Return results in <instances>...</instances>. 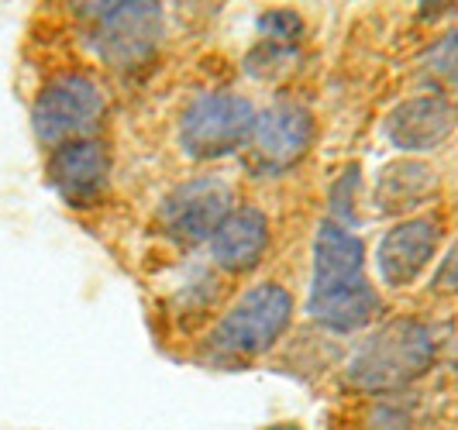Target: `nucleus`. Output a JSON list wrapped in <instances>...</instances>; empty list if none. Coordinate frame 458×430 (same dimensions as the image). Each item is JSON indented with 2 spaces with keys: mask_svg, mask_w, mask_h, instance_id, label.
I'll return each instance as SVG.
<instances>
[{
  "mask_svg": "<svg viewBox=\"0 0 458 430\" xmlns=\"http://www.w3.org/2000/svg\"><path fill=\"white\" fill-rule=\"evenodd\" d=\"M111 176V156L100 138H76L48 159V180L69 204H93Z\"/></svg>",
  "mask_w": 458,
  "mask_h": 430,
  "instance_id": "9b49d317",
  "label": "nucleus"
},
{
  "mask_svg": "<svg viewBox=\"0 0 458 430\" xmlns=\"http://www.w3.org/2000/svg\"><path fill=\"white\" fill-rule=\"evenodd\" d=\"M234 210V193L221 176H200L176 186L159 207V227L183 245L210 241L221 221Z\"/></svg>",
  "mask_w": 458,
  "mask_h": 430,
  "instance_id": "0eeeda50",
  "label": "nucleus"
},
{
  "mask_svg": "<svg viewBox=\"0 0 458 430\" xmlns=\"http://www.w3.org/2000/svg\"><path fill=\"white\" fill-rule=\"evenodd\" d=\"M435 358L437 341L420 320H386L362 341V348L348 362V383L362 392H393L420 379Z\"/></svg>",
  "mask_w": 458,
  "mask_h": 430,
  "instance_id": "f03ea898",
  "label": "nucleus"
},
{
  "mask_svg": "<svg viewBox=\"0 0 458 430\" xmlns=\"http://www.w3.org/2000/svg\"><path fill=\"white\" fill-rule=\"evenodd\" d=\"M458 111L441 93H424L396 104L386 117V138L400 152H431L455 131Z\"/></svg>",
  "mask_w": 458,
  "mask_h": 430,
  "instance_id": "9d476101",
  "label": "nucleus"
},
{
  "mask_svg": "<svg viewBox=\"0 0 458 430\" xmlns=\"http://www.w3.org/2000/svg\"><path fill=\"white\" fill-rule=\"evenodd\" d=\"M293 299L279 282H262L242 296L210 334V348L228 358H259L286 334Z\"/></svg>",
  "mask_w": 458,
  "mask_h": 430,
  "instance_id": "7ed1b4c3",
  "label": "nucleus"
},
{
  "mask_svg": "<svg viewBox=\"0 0 458 430\" xmlns=\"http://www.w3.org/2000/svg\"><path fill=\"white\" fill-rule=\"evenodd\" d=\"M431 290L437 296H458V238L452 241L448 255L441 258L437 272L431 275Z\"/></svg>",
  "mask_w": 458,
  "mask_h": 430,
  "instance_id": "2eb2a0df",
  "label": "nucleus"
},
{
  "mask_svg": "<svg viewBox=\"0 0 458 430\" xmlns=\"http://www.w3.org/2000/svg\"><path fill=\"white\" fill-rule=\"evenodd\" d=\"M104 114V93L83 72H63L55 80H48L46 87L35 97L31 107V128L35 138L59 148L76 138H90L93 124Z\"/></svg>",
  "mask_w": 458,
  "mask_h": 430,
  "instance_id": "39448f33",
  "label": "nucleus"
},
{
  "mask_svg": "<svg viewBox=\"0 0 458 430\" xmlns=\"http://www.w3.org/2000/svg\"><path fill=\"white\" fill-rule=\"evenodd\" d=\"M252 128L255 111L242 93L214 90L186 107L180 121V145L190 159H225L252 138Z\"/></svg>",
  "mask_w": 458,
  "mask_h": 430,
  "instance_id": "20e7f679",
  "label": "nucleus"
},
{
  "mask_svg": "<svg viewBox=\"0 0 458 430\" xmlns=\"http://www.w3.org/2000/svg\"><path fill=\"white\" fill-rule=\"evenodd\" d=\"M437 190V176L428 162L417 159H396L383 165V173L376 176V193L372 200L383 214H403L413 207L428 204Z\"/></svg>",
  "mask_w": 458,
  "mask_h": 430,
  "instance_id": "ddd939ff",
  "label": "nucleus"
},
{
  "mask_svg": "<svg viewBox=\"0 0 458 430\" xmlns=\"http://www.w3.org/2000/svg\"><path fill=\"white\" fill-rule=\"evenodd\" d=\"M269 249V221L259 207H234L210 238V255L221 269L249 272Z\"/></svg>",
  "mask_w": 458,
  "mask_h": 430,
  "instance_id": "f8f14e48",
  "label": "nucleus"
},
{
  "mask_svg": "<svg viewBox=\"0 0 458 430\" xmlns=\"http://www.w3.org/2000/svg\"><path fill=\"white\" fill-rule=\"evenodd\" d=\"M117 4H124V0H69V11L90 28V24L100 21L104 14H111Z\"/></svg>",
  "mask_w": 458,
  "mask_h": 430,
  "instance_id": "dca6fc26",
  "label": "nucleus"
},
{
  "mask_svg": "<svg viewBox=\"0 0 458 430\" xmlns=\"http://www.w3.org/2000/svg\"><path fill=\"white\" fill-rule=\"evenodd\" d=\"M269 430H300V427H269Z\"/></svg>",
  "mask_w": 458,
  "mask_h": 430,
  "instance_id": "f3484780",
  "label": "nucleus"
},
{
  "mask_svg": "<svg viewBox=\"0 0 458 430\" xmlns=\"http://www.w3.org/2000/svg\"><path fill=\"white\" fill-rule=\"evenodd\" d=\"M437 245H441V221L435 217H411L386 231L376 251V269L383 282L393 290H403L417 282L431 266Z\"/></svg>",
  "mask_w": 458,
  "mask_h": 430,
  "instance_id": "1a4fd4ad",
  "label": "nucleus"
},
{
  "mask_svg": "<svg viewBox=\"0 0 458 430\" xmlns=\"http://www.w3.org/2000/svg\"><path fill=\"white\" fill-rule=\"evenodd\" d=\"M307 310L335 334L362 331L379 314V296L366 275V249L338 221H324L318 227Z\"/></svg>",
  "mask_w": 458,
  "mask_h": 430,
  "instance_id": "f257e3e1",
  "label": "nucleus"
},
{
  "mask_svg": "<svg viewBox=\"0 0 458 430\" xmlns=\"http://www.w3.org/2000/svg\"><path fill=\"white\" fill-rule=\"evenodd\" d=\"M93 52L114 69H135L156 55L162 42L159 0H124L90 28Z\"/></svg>",
  "mask_w": 458,
  "mask_h": 430,
  "instance_id": "423d86ee",
  "label": "nucleus"
},
{
  "mask_svg": "<svg viewBox=\"0 0 458 430\" xmlns=\"http://www.w3.org/2000/svg\"><path fill=\"white\" fill-rule=\"evenodd\" d=\"M428 69L441 97H448L452 104L458 100V28H452L431 52H428Z\"/></svg>",
  "mask_w": 458,
  "mask_h": 430,
  "instance_id": "4468645a",
  "label": "nucleus"
},
{
  "mask_svg": "<svg viewBox=\"0 0 458 430\" xmlns=\"http://www.w3.org/2000/svg\"><path fill=\"white\" fill-rule=\"evenodd\" d=\"M314 141V117L300 104H273L255 117L252 128V159L266 173H279L297 165Z\"/></svg>",
  "mask_w": 458,
  "mask_h": 430,
  "instance_id": "6e6552de",
  "label": "nucleus"
}]
</instances>
